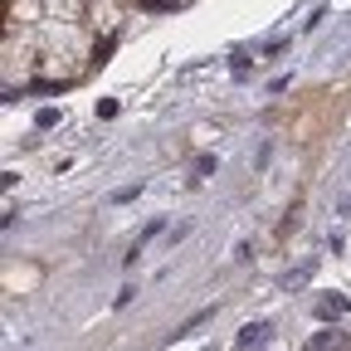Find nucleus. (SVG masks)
<instances>
[{
    "label": "nucleus",
    "mask_w": 351,
    "mask_h": 351,
    "mask_svg": "<svg viewBox=\"0 0 351 351\" xmlns=\"http://www.w3.org/2000/svg\"><path fill=\"white\" fill-rule=\"evenodd\" d=\"M137 191H142V186H122V191H112V200L127 205V200H137Z\"/></svg>",
    "instance_id": "nucleus-4"
},
{
    "label": "nucleus",
    "mask_w": 351,
    "mask_h": 351,
    "mask_svg": "<svg viewBox=\"0 0 351 351\" xmlns=\"http://www.w3.org/2000/svg\"><path fill=\"white\" fill-rule=\"evenodd\" d=\"M263 337H269V327H263V322H249V327L239 332V346H258Z\"/></svg>",
    "instance_id": "nucleus-2"
},
{
    "label": "nucleus",
    "mask_w": 351,
    "mask_h": 351,
    "mask_svg": "<svg viewBox=\"0 0 351 351\" xmlns=\"http://www.w3.org/2000/svg\"><path fill=\"white\" fill-rule=\"evenodd\" d=\"M346 313H351L346 298H322V302H317V317H322V322H337V317H346Z\"/></svg>",
    "instance_id": "nucleus-1"
},
{
    "label": "nucleus",
    "mask_w": 351,
    "mask_h": 351,
    "mask_svg": "<svg viewBox=\"0 0 351 351\" xmlns=\"http://www.w3.org/2000/svg\"><path fill=\"white\" fill-rule=\"evenodd\" d=\"M332 346H337V337H327V332L313 337V351H332Z\"/></svg>",
    "instance_id": "nucleus-5"
},
{
    "label": "nucleus",
    "mask_w": 351,
    "mask_h": 351,
    "mask_svg": "<svg viewBox=\"0 0 351 351\" xmlns=\"http://www.w3.org/2000/svg\"><path fill=\"white\" fill-rule=\"evenodd\" d=\"M34 127H39V132L59 127V108H39V112H34Z\"/></svg>",
    "instance_id": "nucleus-3"
},
{
    "label": "nucleus",
    "mask_w": 351,
    "mask_h": 351,
    "mask_svg": "<svg viewBox=\"0 0 351 351\" xmlns=\"http://www.w3.org/2000/svg\"><path fill=\"white\" fill-rule=\"evenodd\" d=\"M337 215H351V191H346V195L337 200Z\"/></svg>",
    "instance_id": "nucleus-6"
}]
</instances>
